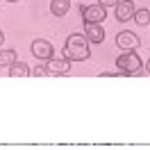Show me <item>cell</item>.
Returning a JSON list of instances; mask_svg holds the SVG:
<instances>
[{
    "label": "cell",
    "mask_w": 150,
    "mask_h": 150,
    "mask_svg": "<svg viewBox=\"0 0 150 150\" xmlns=\"http://www.w3.org/2000/svg\"><path fill=\"white\" fill-rule=\"evenodd\" d=\"M91 57L89 52V39L80 32H73L64 43V59L68 62H86Z\"/></svg>",
    "instance_id": "1"
},
{
    "label": "cell",
    "mask_w": 150,
    "mask_h": 150,
    "mask_svg": "<svg viewBox=\"0 0 150 150\" xmlns=\"http://www.w3.org/2000/svg\"><path fill=\"white\" fill-rule=\"evenodd\" d=\"M116 68L123 75H139L141 68H143V62L137 55V50H125V52H121L116 57Z\"/></svg>",
    "instance_id": "2"
},
{
    "label": "cell",
    "mask_w": 150,
    "mask_h": 150,
    "mask_svg": "<svg viewBox=\"0 0 150 150\" xmlns=\"http://www.w3.org/2000/svg\"><path fill=\"white\" fill-rule=\"evenodd\" d=\"M80 14H82V21L84 23H100V21L107 18V9H105L103 5H84V7H80Z\"/></svg>",
    "instance_id": "3"
},
{
    "label": "cell",
    "mask_w": 150,
    "mask_h": 150,
    "mask_svg": "<svg viewBox=\"0 0 150 150\" xmlns=\"http://www.w3.org/2000/svg\"><path fill=\"white\" fill-rule=\"evenodd\" d=\"M116 46L121 48L123 52H125V50H137V48L141 46V39L137 37L134 32H130V30H123V32L116 34Z\"/></svg>",
    "instance_id": "4"
},
{
    "label": "cell",
    "mask_w": 150,
    "mask_h": 150,
    "mask_svg": "<svg viewBox=\"0 0 150 150\" xmlns=\"http://www.w3.org/2000/svg\"><path fill=\"white\" fill-rule=\"evenodd\" d=\"M30 50H32V55L37 57V59H43V62L52 59V55H55L52 43H50V41H46V39H37V41H32Z\"/></svg>",
    "instance_id": "5"
},
{
    "label": "cell",
    "mask_w": 150,
    "mask_h": 150,
    "mask_svg": "<svg viewBox=\"0 0 150 150\" xmlns=\"http://www.w3.org/2000/svg\"><path fill=\"white\" fill-rule=\"evenodd\" d=\"M134 11H137V5H134L132 0H121V2L114 7L116 21H121V23H125V21H132V18H134Z\"/></svg>",
    "instance_id": "6"
},
{
    "label": "cell",
    "mask_w": 150,
    "mask_h": 150,
    "mask_svg": "<svg viewBox=\"0 0 150 150\" xmlns=\"http://www.w3.org/2000/svg\"><path fill=\"white\" fill-rule=\"evenodd\" d=\"M46 68H48V75H66L71 71V62L68 59H48L46 62Z\"/></svg>",
    "instance_id": "7"
},
{
    "label": "cell",
    "mask_w": 150,
    "mask_h": 150,
    "mask_svg": "<svg viewBox=\"0 0 150 150\" xmlns=\"http://www.w3.org/2000/svg\"><path fill=\"white\" fill-rule=\"evenodd\" d=\"M84 37L91 43H103L105 41V30L100 28V23H84Z\"/></svg>",
    "instance_id": "8"
},
{
    "label": "cell",
    "mask_w": 150,
    "mask_h": 150,
    "mask_svg": "<svg viewBox=\"0 0 150 150\" xmlns=\"http://www.w3.org/2000/svg\"><path fill=\"white\" fill-rule=\"evenodd\" d=\"M71 11V0H52L50 2V14L57 16V18H62Z\"/></svg>",
    "instance_id": "9"
},
{
    "label": "cell",
    "mask_w": 150,
    "mask_h": 150,
    "mask_svg": "<svg viewBox=\"0 0 150 150\" xmlns=\"http://www.w3.org/2000/svg\"><path fill=\"white\" fill-rule=\"evenodd\" d=\"M9 75L11 77H25V75H30V66L25 62H14L9 66Z\"/></svg>",
    "instance_id": "10"
},
{
    "label": "cell",
    "mask_w": 150,
    "mask_h": 150,
    "mask_svg": "<svg viewBox=\"0 0 150 150\" xmlns=\"http://www.w3.org/2000/svg\"><path fill=\"white\" fill-rule=\"evenodd\" d=\"M14 62H18L14 50H0V68H9Z\"/></svg>",
    "instance_id": "11"
},
{
    "label": "cell",
    "mask_w": 150,
    "mask_h": 150,
    "mask_svg": "<svg viewBox=\"0 0 150 150\" xmlns=\"http://www.w3.org/2000/svg\"><path fill=\"white\" fill-rule=\"evenodd\" d=\"M132 21H134L137 25H148V23H150V11L148 9H137Z\"/></svg>",
    "instance_id": "12"
},
{
    "label": "cell",
    "mask_w": 150,
    "mask_h": 150,
    "mask_svg": "<svg viewBox=\"0 0 150 150\" xmlns=\"http://www.w3.org/2000/svg\"><path fill=\"white\" fill-rule=\"evenodd\" d=\"M34 75H39V77L48 75V68H46V64H37V66H34Z\"/></svg>",
    "instance_id": "13"
},
{
    "label": "cell",
    "mask_w": 150,
    "mask_h": 150,
    "mask_svg": "<svg viewBox=\"0 0 150 150\" xmlns=\"http://www.w3.org/2000/svg\"><path fill=\"white\" fill-rule=\"evenodd\" d=\"M118 2H121V0H98V5H103L105 9H107V7H112V5H114V7H116Z\"/></svg>",
    "instance_id": "14"
},
{
    "label": "cell",
    "mask_w": 150,
    "mask_h": 150,
    "mask_svg": "<svg viewBox=\"0 0 150 150\" xmlns=\"http://www.w3.org/2000/svg\"><path fill=\"white\" fill-rule=\"evenodd\" d=\"M146 73L150 75V57H148V64H146Z\"/></svg>",
    "instance_id": "15"
},
{
    "label": "cell",
    "mask_w": 150,
    "mask_h": 150,
    "mask_svg": "<svg viewBox=\"0 0 150 150\" xmlns=\"http://www.w3.org/2000/svg\"><path fill=\"white\" fill-rule=\"evenodd\" d=\"M2 41H5V34H2V32H0V46H2Z\"/></svg>",
    "instance_id": "16"
},
{
    "label": "cell",
    "mask_w": 150,
    "mask_h": 150,
    "mask_svg": "<svg viewBox=\"0 0 150 150\" xmlns=\"http://www.w3.org/2000/svg\"><path fill=\"white\" fill-rule=\"evenodd\" d=\"M7 2H18V0H7Z\"/></svg>",
    "instance_id": "17"
}]
</instances>
